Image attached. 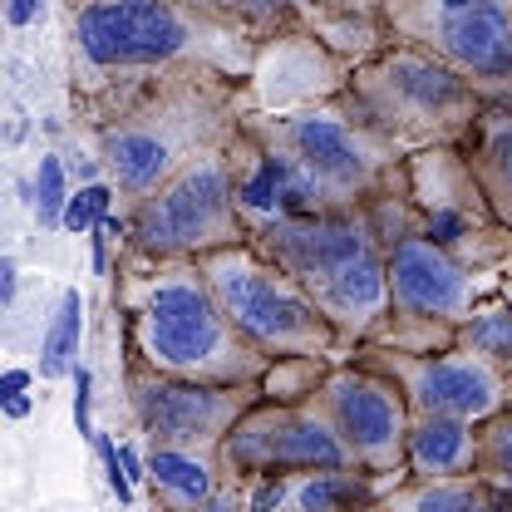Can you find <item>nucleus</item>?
Segmentation results:
<instances>
[{"label":"nucleus","instance_id":"obj_1","mask_svg":"<svg viewBox=\"0 0 512 512\" xmlns=\"http://www.w3.org/2000/svg\"><path fill=\"white\" fill-rule=\"evenodd\" d=\"M404 163L409 153L370 124L340 84L291 109L256 104L237 133V183L247 227L370 207L404 173Z\"/></svg>","mask_w":512,"mask_h":512},{"label":"nucleus","instance_id":"obj_2","mask_svg":"<svg viewBox=\"0 0 512 512\" xmlns=\"http://www.w3.org/2000/svg\"><path fill=\"white\" fill-rule=\"evenodd\" d=\"M256 109V79L217 69H178L114 99L74 109L94 133L99 163L119 188V212L158 192L192 158L227 148Z\"/></svg>","mask_w":512,"mask_h":512},{"label":"nucleus","instance_id":"obj_3","mask_svg":"<svg viewBox=\"0 0 512 512\" xmlns=\"http://www.w3.org/2000/svg\"><path fill=\"white\" fill-rule=\"evenodd\" d=\"M266 45L222 25L197 0H74L69 5V89L74 109L114 99L178 69L256 79Z\"/></svg>","mask_w":512,"mask_h":512},{"label":"nucleus","instance_id":"obj_4","mask_svg":"<svg viewBox=\"0 0 512 512\" xmlns=\"http://www.w3.org/2000/svg\"><path fill=\"white\" fill-rule=\"evenodd\" d=\"M114 311L124 360L197 384H261L271 360L242 340L197 261H143L119 252Z\"/></svg>","mask_w":512,"mask_h":512},{"label":"nucleus","instance_id":"obj_5","mask_svg":"<svg viewBox=\"0 0 512 512\" xmlns=\"http://www.w3.org/2000/svg\"><path fill=\"white\" fill-rule=\"evenodd\" d=\"M252 247L266 252L301 291L320 306V316L340 330L350 350L375 345L389 325V256L370 207L276 217L252 227Z\"/></svg>","mask_w":512,"mask_h":512},{"label":"nucleus","instance_id":"obj_6","mask_svg":"<svg viewBox=\"0 0 512 512\" xmlns=\"http://www.w3.org/2000/svg\"><path fill=\"white\" fill-rule=\"evenodd\" d=\"M370 212L389 256V325L375 345L414 350V355L448 350L458 325L483 301L498 296V271H478L458 261L419 227L404 192V173L370 202Z\"/></svg>","mask_w":512,"mask_h":512},{"label":"nucleus","instance_id":"obj_7","mask_svg":"<svg viewBox=\"0 0 512 512\" xmlns=\"http://www.w3.org/2000/svg\"><path fill=\"white\" fill-rule=\"evenodd\" d=\"M340 89L404 153L463 148L488 104L463 74L404 40H384L365 60H355Z\"/></svg>","mask_w":512,"mask_h":512},{"label":"nucleus","instance_id":"obj_8","mask_svg":"<svg viewBox=\"0 0 512 512\" xmlns=\"http://www.w3.org/2000/svg\"><path fill=\"white\" fill-rule=\"evenodd\" d=\"M197 266H202L212 296L222 301L227 320L266 360H330V365H340L355 355L340 340V330L320 316L316 301L301 291V281L286 276L252 242L197 256Z\"/></svg>","mask_w":512,"mask_h":512},{"label":"nucleus","instance_id":"obj_9","mask_svg":"<svg viewBox=\"0 0 512 512\" xmlns=\"http://www.w3.org/2000/svg\"><path fill=\"white\" fill-rule=\"evenodd\" d=\"M128 232L119 252L143 261H197L207 252L252 242L242 183H237V138L217 153L192 158L158 192L124 212Z\"/></svg>","mask_w":512,"mask_h":512},{"label":"nucleus","instance_id":"obj_10","mask_svg":"<svg viewBox=\"0 0 512 512\" xmlns=\"http://www.w3.org/2000/svg\"><path fill=\"white\" fill-rule=\"evenodd\" d=\"M375 25L444 60L488 104H512V0H380Z\"/></svg>","mask_w":512,"mask_h":512},{"label":"nucleus","instance_id":"obj_11","mask_svg":"<svg viewBox=\"0 0 512 512\" xmlns=\"http://www.w3.org/2000/svg\"><path fill=\"white\" fill-rule=\"evenodd\" d=\"M404 192L419 227L478 271H503L512 261V232L498 222L478 188L463 148H424L404 163Z\"/></svg>","mask_w":512,"mask_h":512},{"label":"nucleus","instance_id":"obj_12","mask_svg":"<svg viewBox=\"0 0 512 512\" xmlns=\"http://www.w3.org/2000/svg\"><path fill=\"white\" fill-rule=\"evenodd\" d=\"M124 399L143 448L217 453L237 419L261 399V384H197L124 360Z\"/></svg>","mask_w":512,"mask_h":512},{"label":"nucleus","instance_id":"obj_13","mask_svg":"<svg viewBox=\"0 0 512 512\" xmlns=\"http://www.w3.org/2000/svg\"><path fill=\"white\" fill-rule=\"evenodd\" d=\"M227 478H276V473H306V468H355L345 439L335 434L325 404L306 399H256L237 419V429L222 439Z\"/></svg>","mask_w":512,"mask_h":512},{"label":"nucleus","instance_id":"obj_14","mask_svg":"<svg viewBox=\"0 0 512 512\" xmlns=\"http://www.w3.org/2000/svg\"><path fill=\"white\" fill-rule=\"evenodd\" d=\"M316 399L325 404L335 434L345 439L355 468L384 478L389 488L409 478V468H404V444H409L414 414H409L404 389L389 380L384 370H375V365H365V360L350 355V360H340V365L325 370Z\"/></svg>","mask_w":512,"mask_h":512},{"label":"nucleus","instance_id":"obj_15","mask_svg":"<svg viewBox=\"0 0 512 512\" xmlns=\"http://www.w3.org/2000/svg\"><path fill=\"white\" fill-rule=\"evenodd\" d=\"M355 360L384 370L389 380L404 389L409 414H453V419H493L498 409H508V375L493 370L488 360H478L463 345L448 350H389V345H360Z\"/></svg>","mask_w":512,"mask_h":512},{"label":"nucleus","instance_id":"obj_16","mask_svg":"<svg viewBox=\"0 0 512 512\" xmlns=\"http://www.w3.org/2000/svg\"><path fill=\"white\" fill-rule=\"evenodd\" d=\"M384 493L389 483L365 468H306L247 483L252 512H375Z\"/></svg>","mask_w":512,"mask_h":512},{"label":"nucleus","instance_id":"obj_17","mask_svg":"<svg viewBox=\"0 0 512 512\" xmlns=\"http://www.w3.org/2000/svg\"><path fill=\"white\" fill-rule=\"evenodd\" d=\"M409 478H468L478 473V424L453 414H414L404 444Z\"/></svg>","mask_w":512,"mask_h":512},{"label":"nucleus","instance_id":"obj_18","mask_svg":"<svg viewBox=\"0 0 512 512\" xmlns=\"http://www.w3.org/2000/svg\"><path fill=\"white\" fill-rule=\"evenodd\" d=\"M227 483L222 453L197 448H148V493L153 512H192Z\"/></svg>","mask_w":512,"mask_h":512},{"label":"nucleus","instance_id":"obj_19","mask_svg":"<svg viewBox=\"0 0 512 512\" xmlns=\"http://www.w3.org/2000/svg\"><path fill=\"white\" fill-rule=\"evenodd\" d=\"M463 153H468V168L488 197V207L512 232V104H483Z\"/></svg>","mask_w":512,"mask_h":512},{"label":"nucleus","instance_id":"obj_20","mask_svg":"<svg viewBox=\"0 0 512 512\" xmlns=\"http://www.w3.org/2000/svg\"><path fill=\"white\" fill-rule=\"evenodd\" d=\"M375 512H503V493L468 473V478H404L384 493Z\"/></svg>","mask_w":512,"mask_h":512},{"label":"nucleus","instance_id":"obj_21","mask_svg":"<svg viewBox=\"0 0 512 512\" xmlns=\"http://www.w3.org/2000/svg\"><path fill=\"white\" fill-rule=\"evenodd\" d=\"M79 340H84V296H79V286H64L50 330L40 340V380L55 384L79 370Z\"/></svg>","mask_w":512,"mask_h":512},{"label":"nucleus","instance_id":"obj_22","mask_svg":"<svg viewBox=\"0 0 512 512\" xmlns=\"http://www.w3.org/2000/svg\"><path fill=\"white\" fill-rule=\"evenodd\" d=\"M453 345H463V350H473L478 360H488L493 370H503L512 375V306L508 301H483L473 316L458 325V335H453Z\"/></svg>","mask_w":512,"mask_h":512},{"label":"nucleus","instance_id":"obj_23","mask_svg":"<svg viewBox=\"0 0 512 512\" xmlns=\"http://www.w3.org/2000/svg\"><path fill=\"white\" fill-rule=\"evenodd\" d=\"M478 478L498 493H512V409H498L478 424Z\"/></svg>","mask_w":512,"mask_h":512},{"label":"nucleus","instance_id":"obj_24","mask_svg":"<svg viewBox=\"0 0 512 512\" xmlns=\"http://www.w3.org/2000/svg\"><path fill=\"white\" fill-rule=\"evenodd\" d=\"M64 207H69L64 158L60 153H40V168H35V222L45 232H55V227H64Z\"/></svg>","mask_w":512,"mask_h":512},{"label":"nucleus","instance_id":"obj_25","mask_svg":"<svg viewBox=\"0 0 512 512\" xmlns=\"http://www.w3.org/2000/svg\"><path fill=\"white\" fill-rule=\"evenodd\" d=\"M114 197H119V188L104 178V183H84V188L69 192V207H64V232H94L109 212H114Z\"/></svg>","mask_w":512,"mask_h":512},{"label":"nucleus","instance_id":"obj_26","mask_svg":"<svg viewBox=\"0 0 512 512\" xmlns=\"http://www.w3.org/2000/svg\"><path fill=\"white\" fill-rule=\"evenodd\" d=\"M94 453H99V463H104V483H109V493L119 498V508H133V503H138V483L128 478L119 439H114V434H99V439H94Z\"/></svg>","mask_w":512,"mask_h":512},{"label":"nucleus","instance_id":"obj_27","mask_svg":"<svg viewBox=\"0 0 512 512\" xmlns=\"http://www.w3.org/2000/svg\"><path fill=\"white\" fill-rule=\"evenodd\" d=\"M69 380H74V404H69V409H74V429H79V439H99V429H94V375L79 365Z\"/></svg>","mask_w":512,"mask_h":512},{"label":"nucleus","instance_id":"obj_28","mask_svg":"<svg viewBox=\"0 0 512 512\" xmlns=\"http://www.w3.org/2000/svg\"><path fill=\"white\" fill-rule=\"evenodd\" d=\"M192 512H252V498H247V483L242 478H227L207 503H197Z\"/></svg>","mask_w":512,"mask_h":512},{"label":"nucleus","instance_id":"obj_29","mask_svg":"<svg viewBox=\"0 0 512 512\" xmlns=\"http://www.w3.org/2000/svg\"><path fill=\"white\" fill-rule=\"evenodd\" d=\"M316 5H325L330 15L360 20V25H375V10H380V0H316Z\"/></svg>","mask_w":512,"mask_h":512},{"label":"nucleus","instance_id":"obj_30","mask_svg":"<svg viewBox=\"0 0 512 512\" xmlns=\"http://www.w3.org/2000/svg\"><path fill=\"white\" fill-rule=\"evenodd\" d=\"M40 10H45V0H5V20H10V30L35 25V20H40Z\"/></svg>","mask_w":512,"mask_h":512},{"label":"nucleus","instance_id":"obj_31","mask_svg":"<svg viewBox=\"0 0 512 512\" xmlns=\"http://www.w3.org/2000/svg\"><path fill=\"white\" fill-rule=\"evenodd\" d=\"M15 281H20V271H15V256H5V261H0V301H5V306L15 301Z\"/></svg>","mask_w":512,"mask_h":512},{"label":"nucleus","instance_id":"obj_32","mask_svg":"<svg viewBox=\"0 0 512 512\" xmlns=\"http://www.w3.org/2000/svg\"><path fill=\"white\" fill-rule=\"evenodd\" d=\"M0 399H5V414L10 419H25L30 414V394H0Z\"/></svg>","mask_w":512,"mask_h":512},{"label":"nucleus","instance_id":"obj_33","mask_svg":"<svg viewBox=\"0 0 512 512\" xmlns=\"http://www.w3.org/2000/svg\"><path fill=\"white\" fill-rule=\"evenodd\" d=\"M25 384H30V370H10L5 384H0V394H25Z\"/></svg>","mask_w":512,"mask_h":512},{"label":"nucleus","instance_id":"obj_34","mask_svg":"<svg viewBox=\"0 0 512 512\" xmlns=\"http://www.w3.org/2000/svg\"><path fill=\"white\" fill-rule=\"evenodd\" d=\"M503 512H512V493H503Z\"/></svg>","mask_w":512,"mask_h":512},{"label":"nucleus","instance_id":"obj_35","mask_svg":"<svg viewBox=\"0 0 512 512\" xmlns=\"http://www.w3.org/2000/svg\"><path fill=\"white\" fill-rule=\"evenodd\" d=\"M508 409H512V375H508Z\"/></svg>","mask_w":512,"mask_h":512}]
</instances>
